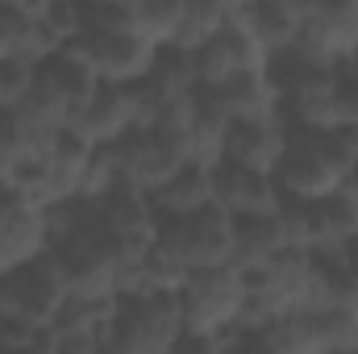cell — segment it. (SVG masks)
<instances>
[{"label": "cell", "mask_w": 358, "mask_h": 354, "mask_svg": "<svg viewBox=\"0 0 358 354\" xmlns=\"http://www.w3.org/2000/svg\"><path fill=\"white\" fill-rule=\"evenodd\" d=\"M358 155V138L346 125H287L283 150L271 167L283 196H325Z\"/></svg>", "instance_id": "obj_1"}, {"label": "cell", "mask_w": 358, "mask_h": 354, "mask_svg": "<svg viewBox=\"0 0 358 354\" xmlns=\"http://www.w3.org/2000/svg\"><path fill=\"white\" fill-rule=\"evenodd\" d=\"M183 334V309L179 292L163 288H134L117 292L108 330H104V351L117 354H171Z\"/></svg>", "instance_id": "obj_2"}, {"label": "cell", "mask_w": 358, "mask_h": 354, "mask_svg": "<svg viewBox=\"0 0 358 354\" xmlns=\"http://www.w3.org/2000/svg\"><path fill=\"white\" fill-rule=\"evenodd\" d=\"M176 292H179V309H183V330L213 334L229 351V330L238 325L242 304H246L242 271L234 263L196 267V271L183 275V283H179Z\"/></svg>", "instance_id": "obj_3"}, {"label": "cell", "mask_w": 358, "mask_h": 354, "mask_svg": "<svg viewBox=\"0 0 358 354\" xmlns=\"http://www.w3.org/2000/svg\"><path fill=\"white\" fill-rule=\"evenodd\" d=\"M155 242L163 250H171L187 271L229 263L234 259V217L217 200L187 208V213H163Z\"/></svg>", "instance_id": "obj_4"}, {"label": "cell", "mask_w": 358, "mask_h": 354, "mask_svg": "<svg viewBox=\"0 0 358 354\" xmlns=\"http://www.w3.org/2000/svg\"><path fill=\"white\" fill-rule=\"evenodd\" d=\"M63 300H67V283L46 259V250L38 259H25V263H13L0 271V317L50 325V317L59 313Z\"/></svg>", "instance_id": "obj_5"}, {"label": "cell", "mask_w": 358, "mask_h": 354, "mask_svg": "<svg viewBox=\"0 0 358 354\" xmlns=\"http://www.w3.org/2000/svg\"><path fill=\"white\" fill-rule=\"evenodd\" d=\"M71 46L88 59L96 80H142L159 42L142 25H113V29H80Z\"/></svg>", "instance_id": "obj_6"}, {"label": "cell", "mask_w": 358, "mask_h": 354, "mask_svg": "<svg viewBox=\"0 0 358 354\" xmlns=\"http://www.w3.org/2000/svg\"><path fill=\"white\" fill-rule=\"evenodd\" d=\"M138 121H146V100H142L138 80H100L76 117V129L96 146H104V142H117Z\"/></svg>", "instance_id": "obj_7"}, {"label": "cell", "mask_w": 358, "mask_h": 354, "mask_svg": "<svg viewBox=\"0 0 358 354\" xmlns=\"http://www.w3.org/2000/svg\"><path fill=\"white\" fill-rule=\"evenodd\" d=\"M50 242L46 229V208L29 200L21 187L0 179V271L25 259H38Z\"/></svg>", "instance_id": "obj_8"}, {"label": "cell", "mask_w": 358, "mask_h": 354, "mask_svg": "<svg viewBox=\"0 0 358 354\" xmlns=\"http://www.w3.org/2000/svg\"><path fill=\"white\" fill-rule=\"evenodd\" d=\"M192 59H196V76L217 84V80H229V76H238V71L263 67L267 50L259 46V38L250 34V25H246L238 13H229V21H225L217 34H208V38L192 50Z\"/></svg>", "instance_id": "obj_9"}, {"label": "cell", "mask_w": 358, "mask_h": 354, "mask_svg": "<svg viewBox=\"0 0 358 354\" xmlns=\"http://www.w3.org/2000/svg\"><path fill=\"white\" fill-rule=\"evenodd\" d=\"M208 179H213V200L229 213V217H242V213H271L279 204V187L275 176L263 167H250V163H238V159H217L208 163Z\"/></svg>", "instance_id": "obj_10"}, {"label": "cell", "mask_w": 358, "mask_h": 354, "mask_svg": "<svg viewBox=\"0 0 358 354\" xmlns=\"http://www.w3.org/2000/svg\"><path fill=\"white\" fill-rule=\"evenodd\" d=\"M196 84H200L196 59H192V50H183L176 42H159V50H155L146 76L138 80L142 100H146V113H155V108H163V104H171V100H183Z\"/></svg>", "instance_id": "obj_11"}, {"label": "cell", "mask_w": 358, "mask_h": 354, "mask_svg": "<svg viewBox=\"0 0 358 354\" xmlns=\"http://www.w3.org/2000/svg\"><path fill=\"white\" fill-rule=\"evenodd\" d=\"M283 150V121L279 113L267 117H234L221 134V155L225 159H238V163H250V167H263L271 171L275 159Z\"/></svg>", "instance_id": "obj_12"}, {"label": "cell", "mask_w": 358, "mask_h": 354, "mask_svg": "<svg viewBox=\"0 0 358 354\" xmlns=\"http://www.w3.org/2000/svg\"><path fill=\"white\" fill-rule=\"evenodd\" d=\"M92 150L96 142L84 138L76 125H63L50 142V155H46V171H50V204L55 200H71L84 192V179L92 167Z\"/></svg>", "instance_id": "obj_13"}, {"label": "cell", "mask_w": 358, "mask_h": 354, "mask_svg": "<svg viewBox=\"0 0 358 354\" xmlns=\"http://www.w3.org/2000/svg\"><path fill=\"white\" fill-rule=\"evenodd\" d=\"M287 246V234H283V221L279 213H242L234 217V259L229 263L238 271H255V267H267L279 250Z\"/></svg>", "instance_id": "obj_14"}, {"label": "cell", "mask_w": 358, "mask_h": 354, "mask_svg": "<svg viewBox=\"0 0 358 354\" xmlns=\"http://www.w3.org/2000/svg\"><path fill=\"white\" fill-rule=\"evenodd\" d=\"M304 8H308V0H238L234 13L250 25V34L259 38L263 50H279V46L296 42Z\"/></svg>", "instance_id": "obj_15"}, {"label": "cell", "mask_w": 358, "mask_h": 354, "mask_svg": "<svg viewBox=\"0 0 358 354\" xmlns=\"http://www.w3.org/2000/svg\"><path fill=\"white\" fill-rule=\"evenodd\" d=\"M213 200V179H208V163H183L179 171L163 179L159 187H150V204L155 213H187Z\"/></svg>", "instance_id": "obj_16"}, {"label": "cell", "mask_w": 358, "mask_h": 354, "mask_svg": "<svg viewBox=\"0 0 358 354\" xmlns=\"http://www.w3.org/2000/svg\"><path fill=\"white\" fill-rule=\"evenodd\" d=\"M217 92H221V104H225L229 121L234 117H267V113H275V92H271L263 67H250V71H238L229 80H217Z\"/></svg>", "instance_id": "obj_17"}, {"label": "cell", "mask_w": 358, "mask_h": 354, "mask_svg": "<svg viewBox=\"0 0 358 354\" xmlns=\"http://www.w3.org/2000/svg\"><path fill=\"white\" fill-rule=\"evenodd\" d=\"M229 13H234L229 0H183L179 25H176V34H171V42L183 46V50H196L208 34H217V29L229 21Z\"/></svg>", "instance_id": "obj_18"}, {"label": "cell", "mask_w": 358, "mask_h": 354, "mask_svg": "<svg viewBox=\"0 0 358 354\" xmlns=\"http://www.w3.org/2000/svg\"><path fill=\"white\" fill-rule=\"evenodd\" d=\"M329 100H334V121L358 129V67H350L346 59L329 67Z\"/></svg>", "instance_id": "obj_19"}, {"label": "cell", "mask_w": 358, "mask_h": 354, "mask_svg": "<svg viewBox=\"0 0 358 354\" xmlns=\"http://www.w3.org/2000/svg\"><path fill=\"white\" fill-rule=\"evenodd\" d=\"M29 84H34V59H25V55L0 59V108L17 104L29 92Z\"/></svg>", "instance_id": "obj_20"}, {"label": "cell", "mask_w": 358, "mask_h": 354, "mask_svg": "<svg viewBox=\"0 0 358 354\" xmlns=\"http://www.w3.org/2000/svg\"><path fill=\"white\" fill-rule=\"evenodd\" d=\"M29 13H21L13 0H0V59L8 55H25V38H29Z\"/></svg>", "instance_id": "obj_21"}, {"label": "cell", "mask_w": 358, "mask_h": 354, "mask_svg": "<svg viewBox=\"0 0 358 354\" xmlns=\"http://www.w3.org/2000/svg\"><path fill=\"white\" fill-rule=\"evenodd\" d=\"M338 192H342V196H350V200H358V155H355V163L346 167V176L338 179Z\"/></svg>", "instance_id": "obj_22"}, {"label": "cell", "mask_w": 358, "mask_h": 354, "mask_svg": "<svg viewBox=\"0 0 358 354\" xmlns=\"http://www.w3.org/2000/svg\"><path fill=\"white\" fill-rule=\"evenodd\" d=\"M229 4H234V8H238V0H229Z\"/></svg>", "instance_id": "obj_23"}]
</instances>
